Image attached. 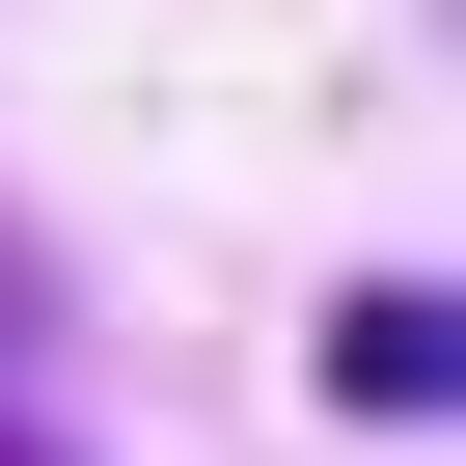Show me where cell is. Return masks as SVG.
Listing matches in <instances>:
<instances>
[{
  "label": "cell",
  "mask_w": 466,
  "mask_h": 466,
  "mask_svg": "<svg viewBox=\"0 0 466 466\" xmlns=\"http://www.w3.org/2000/svg\"><path fill=\"white\" fill-rule=\"evenodd\" d=\"M329 384H357V411H439V384H466V302H439V275H384V302L329 329Z\"/></svg>",
  "instance_id": "obj_1"
}]
</instances>
